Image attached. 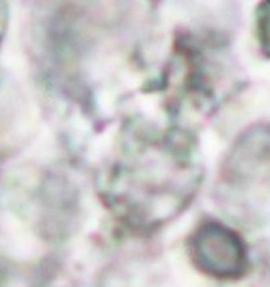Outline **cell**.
I'll list each match as a JSON object with an SVG mask.
<instances>
[{"mask_svg": "<svg viewBox=\"0 0 270 287\" xmlns=\"http://www.w3.org/2000/svg\"><path fill=\"white\" fill-rule=\"evenodd\" d=\"M199 266L216 276H233L244 266V248L236 235L221 224H207L195 238Z\"/></svg>", "mask_w": 270, "mask_h": 287, "instance_id": "6da1fadb", "label": "cell"}]
</instances>
